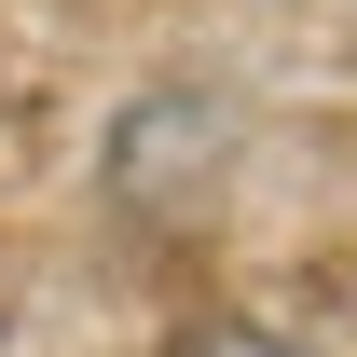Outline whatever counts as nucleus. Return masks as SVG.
<instances>
[{
	"mask_svg": "<svg viewBox=\"0 0 357 357\" xmlns=\"http://www.w3.org/2000/svg\"><path fill=\"white\" fill-rule=\"evenodd\" d=\"M165 357H316V344H289V330H261V316H192Z\"/></svg>",
	"mask_w": 357,
	"mask_h": 357,
	"instance_id": "nucleus-1",
	"label": "nucleus"
}]
</instances>
